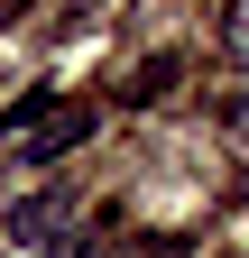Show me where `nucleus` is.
I'll return each instance as SVG.
<instances>
[{
	"label": "nucleus",
	"mask_w": 249,
	"mask_h": 258,
	"mask_svg": "<svg viewBox=\"0 0 249 258\" xmlns=\"http://www.w3.org/2000/svg\"><path fill=\"white\" fill-rule=\"evenodd\" d=\"M83 139H92V102H65V92H46V111L28 120L19 157H28V166H46V157H65V148H83Z\"/></svg>",
	"instance_id": "f257e3e1"
},
{
	"label": "nucleus",
	"mask_w": 249,
	"mask_h": 258,
	"mask_svg": "<svg viewBox=\"0 0 249 258\" xmlns=\"http://www.w3.org/2000/svg\"><path fill=\"white\" fill-rule=\"evenodd\" d=\"M65 221H74V203H65V194H28V203L10 212V240H55Z\"/></svg>",
	"instance_id": "f03ea898"
}]
</instances>
